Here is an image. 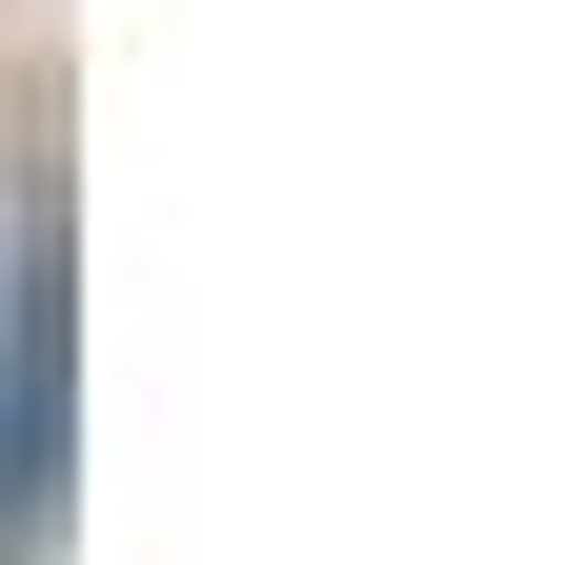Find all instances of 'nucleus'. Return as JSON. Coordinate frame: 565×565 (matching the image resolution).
Returning a JSON list of instances; mask_svg holds the SVG:
<instances>
[{
	"label": "nucleus",
	"mask_w": 565,
	"mask_h": 565,
	"mask_svg": "<svg viewBox=\"0 0 565 565\" xmlns=\"http://www.w3.org/2000/svg\"><path fill=\"white\" fill-rule=\"evenodd\" d=\"M61 445H82V282L21 243V323H0V565H61Z\"/></svg>",
	"instance_id": "nucleus-1"
}]
</instances>
